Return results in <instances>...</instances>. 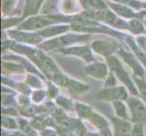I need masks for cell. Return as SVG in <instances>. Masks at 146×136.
I'll use <instances>...</instances> for the list:
<instances>
[{
  "label": "cell",
  "mask_w": 146,
  "mask_h": 136,
  "mask_svg": "<svg viewBox=\"0 0 146 136\" xmlns=\"http://www.w3.org/2000/svg\"><path fill=\"white\" fill-rule=\"evenodd\" d=\"M143 7H144L146 8V3H144V4H143Z\"/></svg>",
  "instance_id": "obj_30"
},
{
  "label": "cell",
  "mask_w": 146,
  "mask_h": 136,
  "mask_svg": "<svg viewBox=\"0 0 146 136\" xmlns=\"http://www.w3.org/2000/svg\"><path fill=\"white\" fill-rule=\"evenodd\" d=\"M74 112L76 113L77 116L80 120H88L91 115L94 113V109L89 105L82 103H75L74 105Z\"/></svg>",
  "instance_id": "obj_12"
},
{
  "label": "cell",
  "mask_w": 146,
  "mask_h": 136,
  "mask_svg": "<svg viewBox=\"0 0 146 136\" xmlns=\"http://www.w3.org/2000/svg\"><path fill=\"white\" fill-rule=\"evenodd\" d=\"M106 60H107V63H108L111 71L115 74V76L117 77V79L120 80L124 86L128 89L129 93L132 95H134V96H138L139 94H138V90L136 88V85H135L134 82L132 80V78L130 77L129 74L126 72V70L123 68V64H121L119 60L115 56H113V55L106 56Z\"/></svg>",
  "instance_id": "obj_1"
},
{
  "label": "cell",
  "mask_w": 146,
  "mask_h": 136,
  "mask_svg": "<svg viewBox=\"0 0 146 136\" xmlns=\"http://www.w3.org/2000/svg\"><path fill=\"white\" fill-rule=\"evenodd\" d=\"M47 96L50 99H55L58 96V88L53 84H48Z\"/></svg>",
  "instance_id": "obj_26"
},
{
  "label": "cell",
  "mask_w": 146,
  "mask_h": 136,
  "mask_svg": "<svg viewBox=\"0 0 146 136\" xmlns=\"http://www.w3.org/2000/svg\"><path fill=\"white\" fill-rule=\"evenodd\" d=\"M2 114L3 115H7V116H18L19 114V110L16 109L14 106H4L2 109Z\"/></svg>",
  "instance_id": "obj_25"
},
{
  "label": "cell",
  "mask_w": 146,
  "mask_h": 136,
  "mask_svg": "<svg viewBox=\"0 0 146 136\" xmlns=\"http://www.w3.org/2000/svg\"><path fill=\"white\" fill-rule=\"evenodd\" d=\"M85 136H102L100 133H92V132H87Z\"/></svg>",
  "instance_id": "obj_29"
},
{
  "label": "cell",
  "mask_w": 146,
  "mask_h": 136,
  "mask_svg": "<svg viewBox=\"0 0 146 136\" xmlns=\"http://www.w3.org/2000/svg\"><path fill=\"white\" fill-rule=\"evenodd\" d=\"M133 82L138 90L139 96L146 103V80L143 77L134 76L133 75Z\"/></svg>",
  "instance_id": "obj_17"
},
{
  "label": "cell",
  "mask_w": 146,
  "mask_h": 136,
  "mask_svg": "<svg viewBox=\"0 0 146 136\" xmlns=\"http://www.w3.org/2000/svg\"><path fill=\"white\" fill-rule=\"evenodd\" d=\"M109 5L113 9V11L118 14L119 16L125 17V18H132L136 17V15L132 9L129 8L126 6H123V5H118V4H113V3H109Z\"/></svg>",
  "instance_id": "obj_13"
},
{
  "label": "cell",
  "mask_w": 146,
  "mask_h": 136,
  "mask_svg": "<svg viewBox=\"0 0 146 136\" xmlns=\"http://www.w3.org/2000/svg\"><path fill=\"white\" fill-rule=\"evenodd\" d=\"M121 55H122V57L125 61V63H126L130 66V68L132 69L134 76H139V77L144 76L145 73H144L143 68L141 66L140 64L137 62L136 58H134L132 54L127 53L125 51H121Z\"/></svg>",
  "instance_id": "obj_7"
},
{
  "label": "cell",
  "mask_w": 146,
  "mask_h": 136,
  "mask_svg": "<svg viewBox=\"0 0 146 136\" xmlns=\"http://www.w3.org/2000/svg\"><path fill=\"white\" fill-rule=\"evenodd\" d=\"M44 0H27L26 9H25V16H32L36 15L39 10L41 4Z\"/></svg>",
  "instance_id": "obj_16"
},
{
  "label": "cell",
  "mask_w": 146,
  "mask_h": 136,
  "mask_svg": "<svg viewBox=\"0 0 146 136\" xmlns=\"http://www.w3.org/2000/svg\"><path fill=\"white\" fill-rule=\"evenodd\" d=\"M112 104L114 110L115 116L123 120L131 121L130 111L125 101H113V102H112Z\"/></svg>",
  "instance_id": "obj_8"
},
{
  "label": "cell",
  "mask_w": 146,
  "mask_h": 136,
  "mask_svg": "<svg viewBox=\"0 0 146 136\" xmlns=\"http://www.w3.org/2000/svg\"><path fill=\"white\" fill-rule=\"evenodd\" d=\"M99 133L102 136H114L113 133V130H111L110 127L101 130V131H99Z\"/></svg>",
  "instance_id": "obj_28"
},
{
  "label": "cell",
  "mask_w": 146,
  "mask_h": 136,
  "mask_svg": "<svg viewBox=\"0 0 146 136\" xmlns=\"http://www.w3.org/2000/svg\"><path fill=\"white\" fill-rule=\"evenodd\" d=\"M117 85V77L115 76V74L110 71L108 76L104 80V87H113Z\"/></svg>",
  "instance_id": "obj_23"
},
{
  "label": "cell",
  "mask_w": 146,
  "mask_h": 136,
  "mask_svg": "<svg viewBox=\"0 0 146 136\" xmlns=\"http://www.w3.org/2000/svg\"><path fill=\"white\" fill-rule=\"evenodd\" d=\"M52 22H53L52 20L47 19V18H43V17L30 18L28 21L22 24V26L20 27V28L28 29V30L39 29L41 27L47 26V25H49V24H51Z\"/></svg>",
  "instance_id": "obj_9"
},
{
  "label": "cell",
  "mask_w": 146,
  "mask_h": 136,
  "mask_svg": "<svg viewBox=\"0 0 146 136\" xmlns=\"http://www.w3.org/2000/svg\"><path fill=\"white\" fill-rule=\"evenodd\" d=\"M84 5L85 7H92V8H99V9H105V4L102 0H83Z\"/></svg>",
  "instance_id": "obj_21"
},
{
  "label": "cell",
  "mask_w": 146,
  "mask_h": 136,
  "mask_svg": "<svg viewBox=\"0 0 146 136\" xmlns=\"http://www.w3.org/2000/svg\"><path fill=\"white\" fill-rule=\"evenodd\" d=\"M114 136H132L133 124L131 121L123 120L116 116L110 118Z\"/></svg>",
  "instance_id": "obj_4"
},
{
  "label": "cell",
  "mask_w": 146,
  "mask_h": 136,
  "mask_svg": "<svg viewBox=\"0 0 146 136\" xmlns=\"http://www.w3.org/2000/svg\"><path fill=\"white\" fill-rule=\"evenodd\" d=\"M39 134L41 136H59L57 131L53 130L51 128H46L42 131H40Z\"/></svg>",
  "instance_id": "obj_27"
},
{
  "label": "cell",
  "mask_w": 146,
  "mask_h": 136,
  "mask_svg": "<svg viewBox=\"0 0 146 136\" xmlns=\"http://www.w3.org/2000/svg\"><path fill=\"white\" fill-rule=\"evenodd\" d=\"M95 97L101 101H126L129 98V91L124 85H116L113 87H104L95 94Z\"/></svg>",
  "instance_id": "obj_2"
},
{
  "label": "cell",
  "mask_w": 146,
  "mask_h": 136,
  "mask_svg": "<svg viewBox=\"0 0 146 136\" xmlns=\"http://www.w3.org/2000/svg\"><path fill=\"white\" fill-rule=\"evenodd\" d=\"M131 114V121L133 123H142L146 119V103L137 96H129L125 101Z\"/></svg>",
  "instance_id": "obj_3"
},
{
  "label": "cell",
  "mask_w": 146,
  "mask_h": 136,
  "mask_svg": "<svg viewBox=\"0 0 146 136\" xmlns=\"http://www.w3.org/2000/svg\"><path fill=\"white\" fill-rule=\"evenodd\" d=\"M62 53L65 54H75L78 56L84 58L85 61L89 63L94 62V57L90 52V49L87 46H83V47H75V48H71V49H66L64 51H61Z\"/></svg>",
  "instance_id": "obj_10"
},
{
  "label": "cell",
  "mask_w": 146,
  "mask_h": 136,
  "mask_svg": "<svg viewBox=\"0 0 146 136\" xmlns=\"http://www.w3.org/2000/svg\"><path fill=\"white\" fill-rule=\"evenodd\" d=\"M129 27L132 29V32L134 34H143L146 33L145 28L143 27V23L138 19H133L129 22Z\"/></svg>",
  "instance_id": "obj_19"
},
{
  "label": "cell",
  "mask_w": 146,
  "mask_h": 136,
  "mask_svg": "<svg viewBox=\"0 0 146 136\" xmlns=\"http://www.w3.org/2000/svg\"><path fill=\"white\" fill-rule=\"evenodd\" d=\"M2 102H3L4 106H14V107H16L17 105V99L15 100L14 96H12V95H9V94H3Z\"/></svg>",
  "instance_id": "obj_22"
},
{
  "label": "cell",
  "mask_w": 146,
  "mask_h": 136,
  "mask_svg": "<svg viewBox=\"0 0 146 136\" xmlns=\"http://www.w3.org/2000/svg\"><path fill=\"white\" fill-rule=\"evenodd\" d=\"M87 121H89V122L99 131L111 127V123L104 116H103L102 114L95 113V112H94V113L91 115V117H90Z\"/></svg>",
  "instance_id": "obj_11"
},
{
  "label": "cell",
  "mask_w": 146,
  "mask_h": 136,
  "mask_svg": "<svg viewBox=\"0 0 146 136\" xmlns=\"http://www.w3.org/2000/svg\"><path fill=\"white\" fill-rule=\"evenodd\" d=\"M92 46L96 53L100 54H104L106 56L112 55V54L115 52V50H118V44L116 43L103 41V40L94 41L92 44Z\"/></svg>",
  "instance_id": "obj_6"
},
{
  "label": "cell",
  "mask_w": 146,
  "mask_h": 136,
  "mask_svg": "<svg viewBox=\"0 0 146 136\" xmlns=\"http://www.w3.org/2000/svg\"><path fill=\"white\" fill-rule=\"evenodd\" d=\"M17 123L19 130L24 133L27 136H36V132L35 131V128L32 126V124L27 119L24 117H17Z\"/></svg>",
  "instance_id": "obj_14"
},
{
  "label": "cell",
  "mask_w": 146,
  "mask_h": 136,
  "mask_svg": "<svg viewBox=\"0 0 146 136\" xmlns=\"http://www.w3.org/2000/svg\"><path fill=\"white\" fill-rule=\"evenodd\" d=\"M47 96V92L44 90H36L35 92L32 93L31 95V101L34 103L39 104L41 103L42 102H44V99L46 98Z\"/></svg>",
  "instance_id": "obj_20"
},
{
  "label": "cell",
  "mask_w": 146,
  "mask_h": 136,
  "mask_svg": "<svg viewBox=\"0 0 146 136\" xmlns=\"http://www.w3.org/2000/svg\"><path fill=\"white\" fill-rule=\"evenodd\" d=\"M27 83L29 84V86H31L33 88H36V89H39L41 88L42 84H41V82H40V80L34 76V75H31V74H28L27 76Z\"/></svg>",
  "instance_id": "obj_24"
},
{
  "label": "cell",
  "mask_w": 146,
  "mask_h": 136,
  "mask_svg": "<svg viewBox=\"0 0 146 136\" xmlns=\"http://www.w3.org/2000/svg\"><path fill=\"white\" fill-rule=\"evenodd\" d=\"M55 103H56L61 109H63L64 111H67V112L74 111L75 103H74L72 100H70L66 97L58 95V96L55 98Z\"/></svg>",
  "instance_id": "obj_15"
},
{
  "label": "cell",
  "mask_w": 146,
  "mask_h": 136,
  "mask_svg": "<svg viewBox=\"0 0 146 136\" xmlns=\"http://www.w3.org/2000/svg\"><path fill=\"white\" fill-rule=\"evenodd\" d=\"M84 73L90 77H93L99 80H105L109 74L108 65L102 62H94L90 63L84 68Z\"/></svg>",
  "instance_id": "obj_5"
},
{
  "label": "cell",
  "mask_w": 146,
  "mask_h": 136,
  "mask_svg": "<svg viewBox=\"0 0 146 136\" xmlns=\"http://www.w3.org/2000/svg\"><path fill=\"white\" fill-rule=\"evenodd\" d=\"M2 126L4 129L9 131H16L19 129L17 119H15L13 116H7V115H2Z\"/></svg>",
  "instance_id": "obj_18"
}]
</instances>
